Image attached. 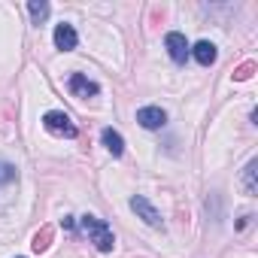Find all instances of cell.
Here are the masks:
<instances>
[{
  "mask_svg": "<svg viewBox=\"0 0 258 258\" xmlns=\"http://www.w3.org/2000/svg\"><path fill=\"white\" fill-rule=\"evenodd\" d=\"M79 228L88 234V243H94V249L97 252H112V246H115V237H112V228L103 222V219H97V216H82L79 219Z\"/></svg>",
  "mask_w": 258,
  "mask_h": 258,
  "instance_id": "1",
  "label": "cell"
},
{
  "mask_svg": "<svg viewBox=\"0 0 258 258\" xmlns=\"http://www.w3.org/2000/svg\"><path fill=\"white\" fill-rule=\"evenodd\" d=\"M43 127L49 134H55V137H67V140H73L79 131H76V124L70 121V115L67 112H61V109H52V112H46L43 115Z\"/></svg>",
  "mask_w": 258,
  "mask_h": 258,
  "instance_id": "2",
  "label": "cell"
},
{
  "mask_svg": "<svg viewBox=\"0 0 258 258\" xmlns=\"http://www.w3.org/2000/svg\"><path fill=\"white\" fill-rule=\"evenodd\" d=\"M131 210H134V213H137V219H143L149 228H164V219H161V213L155 210V204H152L149 198L134 195V198H131Z\"/></svg>",
  "mask_w": 258,
  "mask_h": 258,
  "instance_id": "3",
  "label": "cell"
},
{
  "mask_svg": "<svg viewBox=\"0 0 258 258\" xmlns=\"http://www.w3.org/2000/svg\"><path fill=\"white\" fill-rule=\"evenodd\" d=\"M137 124L146 127V131H158V127L167 124V112L161 106H140L137 109Z\"/></svg>",
  "mask_w": 258,
  "mask_h": 258,
  "instance_id": "4",
  "label": "cell"
},
{
  "mask_svg": "<svg viewBox=\"0 0 258 258\" xmlns=\"http://www.w3.org/2000/svg\"><path fill=\"white\" fill-rule=\"evenodd\" d=\"M164 49H167V55L176 61V64H185V58H188V40L179 34V31H170L167 37H164Z\"/></svg>",
  "mask_w": 258,
  "mask_h": 258,
  "instance_id": "5",
  "label": "cell"
},
{
  "mask_svg": "<svg viewBox=\"0 0 258 258\" xmlns=\"http://www.w3.org/2000/svg\"><path fill=\"white\" fill-rule=\"evenodd\" d=\"M67 88H70L76 97H97V94H100V85H97L94 79H88L85 73H73L70 82H67Z\"/></svg>",
  "mask_w": 258,
  "mask_h": 258,
  "instance_id": "6",
  "label": "cell"
},
{
  "mask_svg": "<svg viewBox=\"0 0 258 258\" xmlns=\"http://www.w3.org/2000/svg\"><path fill=\"white\" fill-rule=\"evenodd\" d=\"M76 43H79V34H76V28L73 25H58L55 28V49H61V52H73L76 49Z\"/></svg>",
  "mask_w": 258,
  "mask_h": 258,
  "instance_id": "7",
  "label": "cell"
},
{
  "mask_svg": "<svg viewBox=\"0 0 258 258\" xmlns=\"http://www.w3.org/2000/svg\"><path fill=\"white\" fill-rule=\"evenodd\" d=\"M188 55H195V61H198L201 67H213V64H216V58H219V52H216V46H213L210 40L195 43V49H191Z\"/></svg>",
  "mask_w": 258,
  "mask_h": 258,
  "instance_id": "8",
  "label": "cell"
},
{
  "mask_svg": "<svg viewBox=\"0 0 258 258\" xmlns=\"http://www.w3.org/2000/svg\"><path fill=\"white\" fill-rule=\"evenodd\" d=\"M100 140H103V146H106V152H109L112 158H121V155H124V140H121L118 131L103 127V131H100Z\"/></svg>",
  "mask_w": 258,
  "mask_h": 258,
  "instance_id": "9",
  "label": "cell"
},
{
  "mask_svg": "<svg viewBox=\"0 0 258 258\" xmlns=\"http://www.w3.org/2000/svg\"><path fill=\"white\" fill-rule=\"evenodd\" d=\"M28 13H31V19H34V25H43V22L49 19V13H52V7L46 4V0H31V4H28Z\"/></svg>",
  "mask_w": 258,
  "mask_h": 258,
  "instance_id": "10",
  "label": "cell"
},
{
  "mask_svg": "<svg viewBox=\"0 0 258 258\" xmlns=\"http://www.w3.org/2000/svg\"><path fill=\"white\" fill-rule=\"evenodd\" d=\"M10 182H19V167L0 158V185H10Z\"/></svg>",
  "mask_w": 258,
  "mask_h": 258,
  "instance_id": "11",
  "label": "cell"
},
{
  "mask_svg": "<svg viewBox=\"0 0 258 258\" xmlns=\"http://www.w3.org/2000/svg\"><path fill=\"white\" fill-rule=\"evenodd\" d=\"M255 167H258V161L252 158V161L246 164V170H243V185H246V195H249V198L258 191V185H255Z\"/></svg>",
  "mask_w": 258,
  "mask_h": 258,
  "instance_id": "12",
  "label": "cell"
},
{
  "mask_svg": "<svg viewBox=\"0 0 258 258\" xmlns=\"http://www.w3.org/2000/svg\"><path fill=\"white\" fill-rule=\"evenodd\" d=\"M49 237H52V231L43 228V234L34 237V252H46V249H49Z\"/></svg>",
  "mask_w": 258,
  "mask_h": 258,
  "instance_id": "13",
  "label": "cell"
},
{
  "mask_svg": "<svg viewBox=\"0 0 258 258\" xmlns=\"http://www.w3.org/2000/svg\"><path fill=\"white\" fill-rule=\"evenodd\" d=\"M252 70H255L252 64H243V67H240V70L234 73V79H249V76H252Z\"/></svg>",
  "mask_w": 258,
  "mask_h": 258,
  "instance_id": "14",
  "label": "cell"
},
{
  "mask_svg": "<svg viewBox=\"0 0 258 258\" xmlns=\"http://www.w3.org/2000/svg\"><path fill=\"white\" fill-rule=\"evenodd\" d=\"M61 225H64V228H76V219H73V216H64Z\"/></svg>",
  "mask_w": 258,
  "mask_h": 258,
  "instance_id": "15",
  "label": "cell"
}]
</instances>
